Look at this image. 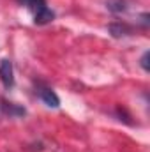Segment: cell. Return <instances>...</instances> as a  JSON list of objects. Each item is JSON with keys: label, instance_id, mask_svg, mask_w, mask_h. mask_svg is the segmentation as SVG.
Wrapping results in <instances>:
<instances>
[{"label": "cell", "instance_id": "cell-3", "mask_svg": "<svg viewBox=\"0 0 150 152\" xmlns=\"http://www.w3.org/2000/svg\"><path fill=\"white\" fill-rule=\"evenodd\" d=\"M0 80L5 88L14 87V71H12V62L9 58H4L0 62Z\"/></svg>", "mask_w": 150, "mask_h": 152}, {"label": "cell", "instance_id": "cell-2", "mask_svg": "<svg viewBox=\"0 0 150 152\" xmlns=\"http://www.w3.org/2000/svg\"><path fill=\"white\" fill-rule=\"evenodd\" d=\"M36 94H37L39 99H41L46 106H50V108H58V106H60V99H58L57 92H55L51 87L42 85V83H37V87H36Z\"/></svg>", "mask_w": 150, "mask_h": 152}, {"label": "cell", "instance_id": "cell-7", "mask_svg": "<svg viewBox=\"0 0 150 152\" xmlns=\"http://www.w3.org/2000/svg\"><path fill=\"white\" fill-rule=\"evenodd\" d=\"M149 57H150L149 51H145V53H143V57H141V62H140V64H141L143 71H149V69H150V67H149Z\"/></svg>", "mask_w": 150, "mask_h": 152}, {"label": "cell", "instance_id": "cell-6", "mask_svg": "<svg viewBox=\"0 0 150 152\" xmlns=\"http://www.w3.org/2000/svg\"><path fill=\"white\" fill-rule=\"evenodd\" d=\"M4 112L9 117H16V115H25V108L16 106L14 103H4Z\"/></svg>", "mask_w": 150, "mask_h": 152}, {"label": "cell", "instance_id": "cell-4", "mask_svg": "<svg viewBox=\"0 0 150 152\" xmlns=\"http://www.w3.org/2000/svg\"><path fill=\"white\" fill-rule=\"evenodd\" d=\"M106 7L113 14H124L129 11V0H106Z\"/></svg>", "mask_w": 150, "mask_h": 152}, {"label": "cell", "instance_id": "cell-1", "mask_svg": "<svg viewBox=\"0 0 150 152\" xmlns=\"http://www.w3.org/2000/svg\"><path fill=\"white\" fill-rule=\"evenodd\" d=\"M20 5H25L34 12L36 25H48L55 20V12L46 5V0H18Z\"/></svg>", "mask_w": 150, "mask_h": 152}, {"label": "cell", "instance_id": "cell-5", "mask_svg": "<svg viewBox=\"0 0 150 152\" xmlns=\"http://www.w3.org/2000/svg\"><path fill=\"white\" fill-rule=\"evenodd\" d=\"M110 32H111L113 37H124V36H129L131 34V27L127 23H122V21H115L110 25Z\"/></svg>", "mask_w": 150, "mask_h": 152}]
</instances>
